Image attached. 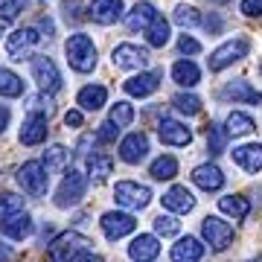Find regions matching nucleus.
Wrapping results in <instances>:
<instances>
[{
  "instance_id": "nucleus-34",
  "label": "nucleus",
  "mask_w": 262,
  "mask_h": 262,
  "mask_svg": "<svg viewBox=\"0 0 262 262\" xmlns=\"http://www.w3.org/2000/svg\"><path fill=\"white\" fill-rule=\"evenodd\" d=\"M207 146H210V155H222L227 146V131L219 125V122H210L207 125Z\"/></svg>"
},
{
  "instance_id": "nucleus-14",
  "label": "nucleus",
  "mask_w": 262,
  "mask_h": 262,
  "mask_svg": "<svg viewBox=\"0 0 262 262\" xmlns=\"http://www.w3.org/2000/svg\"><path fill=\"white\" fill-rule=\"evenodd\" d=\"M41 41V35H38V29L32 27H24L18 29V32H12L9 38H6V50H9V56H15L18 61H24V53L27 50H32Z\"/></svg>"
},
{
  "instance_id": "nucleus-13",
  "label": "nucleus",
  "mask_w": 262,
  "mask_h": 262,
  "mask_svg": "<svg viewBox=\"0 0 262 262\" xmlns=\"http://www.w3.org/2000/svg\"><path fill=\"white\" fill-rule=\"evenodd\" d=\"M99 225H102L108 239H122V236H128L131 230L137 227V222H134L131 213H105Z\"/></svg>"
},
{
  "instance_id": "nucleus-12",
  "label": "nucleus",
  "mask_w": 262,
  "mask_h": 262,
  "mask_svg": "<svg viewBox=\"0 0 262 262\" xmlns=\"http://www.w3.org/2000/svg\"><path fill=\"white\" fill-rule=\"evenodd\" d=\"M47 140V114H29L20 125V143L24 146H38Z\"/></svg>"
},
{
  "instance_id": "nucleus-9",
  "label": "nucleus",
  "mask_w": 262,
  "mask_h": 262,
  "mask_svg": "<svg viewBox=\"0 0 262 262\" xmlns=\"http://www.w3.org/2000/svg\"><path fill=\"white\" fill-rule=\"evenodd\" d=\"M114 64L122 70H143L149 64V50L137 47V44H120L114 50Z\"/></svg>"
},
{
  "instance_id": "nucleus-5",
  "label": "nucleus",
  "mask_w": 262,
  "mask_h": 262,
  "mask_svg": "<svg viewBox=\"0 0 262 262\" xmlns=\"http://www.w3.org/2000/svg\"><path fill=\"white\" fill-rule=\"evenodd\" d=\"M114 198L125 210H143L151 201V189L143 187V184H134V181H120L117 189H114Z\"/></svg>"
},
{
  "instance_id": "nucleus-44",
  "label": "nucleus",
  "mask_w": 262,
  "mask_h": 262,
  "mask_svg": "<svg viewBox=\"0 0 262 262\" xmlns=\"http://www.w3.org/2000/svg\"><path fill=\"white\" fill-rule=\"evenodd\" d=\"M204 27H207V32H219V29H222V18H219V15H207Z\"/></svg>"
},
{
  "instance_id": "nucleus-43",
  "label": "nucleus",
  "mask_w": 262,
  "mask_h": 262,
  "mask_svg": "<svg viewBox=\"0 0 262 262\" xmlns=\"http://www.w3.org/2000/svg\"><path fill=\"white\" fill-rule=\"evenodd\" d=\"M242 15H248V18L262 15V0H242Z\"/></svg>"
},
{
  "instance_id": "nucleus-48",
  "label": "nucleus",
  "mask_w": 262,
  "mask_h": 262,
  "mask_svg": "<svg viewBox=\"0 0 262 262\" xmlns=\"http://www.w3.org/2000/svg\"><path fill=\"white\" fill-rule=\"evenodd\" d=\"M6 125H9V108L0 105V131H6Z\"/></svg>"
},
{
  "instance_id": "nucleus-41",
  "label": "nucleus",
  "mask_w": 262,
  "mask_h": 262,
  "mask_svg": "<svg viewBox=\"0 0 262 262\" xmlns=\"http://www.w3.org/2000/svg\"><path fill=\"white\" fill-rule=\"evenodd\" d=\"M27 6V0H0V12H3V18H15L20 15Z\"/></svg>"
},
{
  "instance_id": "nucleus-29",
  "label": "nucleus",
  "mask_w": 262,
  "mask_h": 262,
  "mask_svg": "<svg viewBox=\"0 0 262 262\" xmlns=\"http://www.w3.org/2000/svg\"><path fill=\"white\" fill-rule=\"evenodd\" d=\"M219 210L225 215H233V219H248L251 201L242 198V195H225V198H219Z\"/></svg>"
},
{
  "instance_id": "nucleus-47",
  "label": "nucleus",
  "mask_w": 262,
  "mask_h": 262,
  "mask_svg": "<svg viewBox=\"0 0 262 262\" xmlns=\"http://www.w3.org/2000/svg\"><path fill=\"white\" fill-rule=\"evenodd\" d=\"M12 259H15L12 248H9V245H3V242H0V262H12Z\"/></svg>"
},
{
  "instance_id": "nucleus-50",
  "label": "nucleus",
  "mask_w": 262,
  "mask_h": 262,
  "mask_svg": "<svg viewBox=\"0 0 262 262\" xmlns=\"http://www.w3.org/2000/svg\"><path fill=\"white\" fill-rule=\"evenodd\" d=\"M6 29H9V18H0V38L6 35Z\"/></svg>"
},
{
  "instance_id": "nucleus-33",
  "label": "nucleus",
  "mask_w": 262,
  "mask_h": 262,
  "mask_svg": "<svg viewBox=\"0 0 262 262\" xmlns=\"http://www.w3.org/2000/svg\"><path fill=\"white\" fill-rule=\"evenodd\" d=\"M67 160H70V151H67L64 146H50V149L44 151V169H47V172H61V169L67 166Z\"/></svg>"
},
{
  "instance_id": "nucleus-4",
  "label": "nucleus",
  "mask_w": 262,
  "mask_h": 262,
  "mask_svg": "<svg viewBox=\"0 0 262 262\" xmlns=\"http://www.w3.org/2000/svg\"><path fill=\"white\" fill-rule=\"evenodd\" d=\"M18 184H20L24 192H29V195H44V192H47V184H50V175H47V169H44V163H41V160L24 163V166L18 169Z\"/></svg>"
},
{
  "instance_id": "nucleus-10",
  "label": "nucleus",
  "mask_w": 262,
  "mask_h": 262,
  "mask_svg": "<svg viewBox=\"0 0 262 262\" xmlns=\"http://www.w3.org/2000/svg\"><path fill=\"white\" fill-rule=\"evenodd\" d=\"M219 96H222V99H230V102H245V105H259L262 102V94L256 88H251V82H245V79L227 82Z\"/></svg>"
},
{
  "instance_id": "nucleus-18",
  "label": "nucleus",
  "mask_w": 262,
  "mask_h": 262,
  "mask_svg": "<svg viewBox=\"0 0 262 262\" xmlns=\"http://www.w3.org/2000/svg\"><path fill=\"white\" fill-rule=\"evenodd\" d=\"M192 184L201 187L204 192H215V189L225 187V175H222V169L215 166V163H204V166H195V172H192Z\"/></svg>"
},
{
  "instance_id": "nucleus-19",
  "label": "nucleus",
  "mask_w": 262,
  "mask_h": 262,
  "mask_svg": "<svg viewBox=\"0 0 262 262\" xmlns=\"http://www.w3.org/2000/svg\"><path fill=\"white\" fill-rule=\"evenodd\" d=\"M163 207L166 210H172V213H192L195 210V198H192V192H189L187 187H172L163 192Z\"/></svg>"
},
{
  "instance_id": "nucleus-2",
  "label": "nucleus",
  "mask_w": 262,
  "mask_h": 262,
  "mask_svg": "<svg viewBox=\"0 0 262 262\" xmlns=\"http://www.w3.org/2000/svg\"><path fill=\"white\" fill-rule=\"evenodd\" d=\"M88 245H91V239H84L82 233H61L53 239V245L47 248V262H73L76 253L88 251Z\"/></svg>"
},
{
  "instance_id": "nucleus-31",
  "label": "nucleus",
  "mask_w": 262,
  "mask_h": 262,
  "mask_svg": "<svg viewBox=\"0 0 262 262\" xmlns=\"http://www.w3.org/2000/svg\"><path fill=\"white\" fill-rule=\"evenodd\" d=\"M114 172V160L108 155H94V158L88 160V175L96 181V184H102L108 181V175Z\"/></svg>"
},
{
  "instance_id": "nucleus-39",
  "label": "nucleus",
  "mask_w": 262,
  "mask_h": 262,
  "mask_svg": "<svg viewBox=\"0 0 262 262\" xmlns=\"http://www.w3.org/2000/svg\"><path fill=\"white\" fill-rule=\"evenodd\" d=\"M24 210V198L15 192H0V215H12Z\"/></svg>"
},
{
  "instance_id": "nucleus-17",
  "label": "nucleus",
  "mask_w": 262,
  "mask_h": 262,
  "mask_svg": "<svg viewBox=\"0 0 262 262\" xmlns=\"http://www.w3.org/2000/svg\"><path fill=\"white\" fill-rule=\"evenodd\" d=\"M88 15H91L96 24L111 27V24H117V20L122 18V0H94L91 9H88Z\"/></svg>"
},
{
  "instance_id": "nucleus-52",
  "label": "nucleus",
  "mask_w": 262,
  "mask_h": 262,
  "mask_svg": "<svg viewBox=\"0 0 262 262\" xmlns=\"http://www.w3.org/2000/svg\"><path fill=\"white\" fill-rule=\"evenodd\" d=\"M259 70H262V67H259Z\"/></svg>"
},
{
  "instance_id": "nucleus-1",
  "label": "nucleus",
  "mask_w": 262,
  "mask_h": 262,
  "mask_svg": "<svg viewBox=\"0 0 262 262\" xmlns=\"http://www.w3.org/2000/svg\"><path fill=\"white\" fill-rule=\"evenodd\" d=\"M64 53H67V64L73 67L76 73H91L96 67V47L82 32L70 35V41L64 44Z\"/></svg>"
},
{
  "instance_id": "nucleus-22",
  "label": "nucleus",
  "mask_w": 262,
  "mask_h": 262,
  "mask_svg": "<svg viewBox=\"0 0 262 262\" xmlns=\"http://www.w3.org/2000/svg\"><path fill=\"white\" fill-rule=\"evenodd\" d=\"M169 256H172V262H201L204 245L198 242V239H192V236H187V239H181L178 245H172Z\"/></svg>"
},
{
  "instance_id": "nucleus-36",
  "label": "nucleus",
  "mask_w": 262,
  "mask_h": 262,
  "mask_svg": "<svg viewBox=\"0 0 262 262\" xmlns=\"http://www.w3.org/2000/svg\"><path fill=\"white\" fill-rule=\"evenodd\" d=\"M172 102H175V108H178L181 114H187V117H195V114L201 111V99H198L195 94H178Z\"/></svg>"
},
{
  "instance_id": "nucleus-26",
  "label": "nucleus",
  "mask_w": 262,
  "mask_h": 262,
  "mask_svg": "<svg viewBox=\"0 0 262 262\" xmlns=\"http://www.w3.org/2000/svg\"><path fill=\"white\" fill-rule=\"evenodd\" d=\"M108 99V91H105L102 84H88L79 91V105H82L84 111H99Z\"/></svg>"
},
{
  "instance_id": "nucleus-20",
  "label": "nucleus",
  "mask_w": 262,
  "mask_h": 262,
  "mask_svg": "<svg viewBox=\"0 0 262 262\" xmlns=\"http://www.w3.org/2000/svg\"><path fill=\"white\" fill-rule=\"evenodd\" d=\"M122 88H125V94H128V96H140V99H143V96L155 94V91L160 88V73H158V70H151V73L131 76Z\"/></svg>"
},
{
  "instance_id": "nucleus-27",
  "label": "nucleus",
  "mask_w": 262,
  "mask_h": 262,
  "mask_svg": "<svg viewBox=\"0 0 262 262\" xmlns=\"http://www.w3.org/2000/svg\"><path fill=\"white\" fill-rule=\"evenodd\" d=\"M149 175L155 181H172L175 175H178V160L172 158V155H160L158 160H151Z\"/></svg>"
},
{
  "instance_id": "nucleus-25",
  "label": "nucleus",
  "mask_w": 262,
  "mask_h": 262,
  "mask_svg": "<svg viewBox=\"0 0 262 262\" xmlns=\"http://www.w3.org/2000/svg\"><path fill=\"white\" fill-rule=\"evenodd\" d=\"M172 79H175L181 88H195L198 79H201V73H198L195 61H189V58H181V61H175V67H172Z\"/></svg>"
},
{
  "instance_id": "nucleus-42",
  "label": "nucleus",
  "mask_w": 262,
  "mask_h": 262,
  "mask_svg": "<svg viewBox=\"0 0 262 262\" xmlns=\"http://www.w3.org/2000/svg\"><path fill=\"white\" fill-rule=\"evenodd\" d=\"M178 50L184 53V56H195V53H201V44H198L195 38H189V35H184L178 41Z\"/></svg>"
},
{
  "instance_id": "nucleus-8",
  "label": "nucleus",
  "mask_w": 262,
  "mask_h": 262,
  "mask_svg": "<svg viewBox=\"0 0 262 262\" xmlns=\"http://www.w3.org/2000/svg\"><path fill=\"white\" fill-rule=\"evenodd\" d=\"M201 233H204V239L210 242L213 251H225L227 245L233 242V227L227 225L225 219H219V215H207L201 222Z\"/></svg>"
},
{
  "instance_id": "nucleus-11",
  "label": "nucleus",
  "mask_w": 262,
  "mask_h": 262,
  "mask_svg": "<svg viewBox=\"0 0 262 262\" xmlns=\"http://www.w3.org/2000/svg\"><path fill=\"white\" fill-rule=\"evenodd\" d=\"M32 230H35V225H32L29 213H24V210L0 219V233H6L9 239H27V236H32Z\"/></svg>"
},
{
  "instance_id": "nucleus-7",
  "label": "nucleus",
  "mask_w": 262,
  "mask_h": 262,
  "mask_svg": "<svg viewBox=\"0 0 262 262\" xmlns=\"http://www.w3.org/2000/svg\"><path fill=\"white\" fill-rule=\"evenodd\" d=\"M84 189H88V181H84L82 172H76V169H70L64 175V181H61V187H58L56 192V204L58 207H73L79 204L84 198Z\"/></svg>"
},
{
  "instance_id": "nucleus-30",
  "label": "nucleus",
  "mask_w": 262,
  "mask_h": 262,
  "mask_svg": "<svg viewBox=\"0 0 262 262\" xmlns=\"http://www.w3.org/2000/svg\"><path fill=\"white\" fill-rule=\"evenodd\" d=\"M146 41H149V47H166L169 44V24L163 15H158V18L149 24V29H146Z\"/></svg>"
},
{
  "instance_id": "nucleus-3",
  "label": "nucleus",
  "mask_w": 262,
  "mask_h": 262,
  "mask_svg": "<svg viewBox=\"0 0 262 262\" xmlns=\"http://www.w3.org/2000/svg\"><path fill=\"white\" fill-rule=\"evenodd\" d=\"M248 50H251V38H248V35H239V38H233V41L222 44V47L215 50L213 56L207 58V64H210V70H213V73H219V70L230 67L233 61H242V58L248 56Z\"/></svg>"
},
{
  "instance_id": "nucleus-49",
  "label": "nucleus",
  "mask_w": 262,
  "mask_h": 262,
  "mask_svg": "<svg viewBox=\"0 0 262 262\" xmlns=\"http://www.w3.org/2000/svg\"><path fill=\"white\" fill-rule=\"evenodd\" d=\"M38 27L44 29V32H47V35H53V20H47V18H41V24H38Z\"/></svg>"
},
{
  "instance_id": "nucleus-23",
  "label": "nucleus",
  "mask_w": 262,
  "mask_h": 262,
  "mask_svg": "<svg viewBox=\"0 0 262 262\" xmlns=\"http://www.w3.org/2000/svg\"><path fill=\"white\" fill-rule=\"evenodd\" d=\"M233 160L245 172H259L262 169V143H251V146L233 149Z\"/></svg>"
},
{
  "instance_id": "nucleus-35",
  "label": "nucleus",
  "mask_w": 262,
  "mask_h": 262,
  "mask_svg": "<svg viewBox=\"0 0 262 262\" xmlns=\"http://www.w3.org/2000/svg\"><path fill=\"white\" fill-rule=\"evenodd\" d=\"M131 120H134V108H131L128 102H117L111 108V117H108V122H114L117 128H125V125H131Z\"/></svg>"
},
{
  "instance_id": "nucleus-21",
  "label": "nucleus",
  "mask_w": 262,
  "mask_h": 262,
  "mask_svg": "<svg viewBox=\"0 0 262 262\" xmlns=\"http://www.w3.org/2000/svg\"><path fill=\"white\" fill-rule=\"evenodd\" d=\"M160 253V245H158V236H149V233H140L134 242L128 245V256L134 262H151L155 256Z\"/></svg>"
},
{
  "instance_id": "nucleus-28",
  "label": "nucleus",
  "mask_w": 262,
  "mask_h": 262,
  "mask_svg": "<svg viewBox=\"0 0 262 262\" xmlns=\"http://www.w3.org/2000/svg\"><path fill=\"white\" fill-rule=\"evenodd\" d=\"M253 128H256V122H253L248 114H242V111H233L230 117H227V122H225L227 137H245V134H251Z\"/></svg>"
},
{
  "instance_id": "nucleus-16",
  "label": "nucleus",
  "mask_w": 262,
  "mask_h": 262,
  "mask_svg": "<svg viewBox=\"0 0 262 262\" xmlns=\"http://www.w3.org/2000/svg\"><path fill=\"white\" fill-rule=\"evenodd\" d=\"M146 155H149V137L140 134V131L128 134V137L120 143V158L125 160V163H140Z\"/></svg>"
},
{
  "instance_id": "nucleus-37",
  "label": "nucleus",
  "mask_w": 262,
  "mask_h": 262,
  "mask_svg": "<svg viewBox=\"0 0 262 262\" xmlns=\"http://www.w3.org/2000/svg\"><path fill=\"white\" fill-rule=\"evenodd\" d=\"M175 24H178V27H195V24H201V15H198V9L195 6H184V3H181V6H175Z\"/></svg>"
},
{
  "instance_id": "nucleus-6",
  "label": "nucleus",
  "mask_w": 262,
  "mask_h": 262,
  "mask_svg": "<svg viewBox=\"0 0 262 262\" xmlns=\"http://www.w3.org/2000/svg\"><path fill=\"white\" fill-rule=\"evenodd\" d=\"M32 76H35L38 88L44 94H56L61 88V73L53 64V58H47V56H32Z\"/></svg>"
},
{
  "instance_id": "nucleus-15",
  "label": "nucleus",
  "mask_w": 262,
  "mask_h": 262,
  "mask_svg": "<svg viewBox=\"0 0 262 262\" xmlns=\"http://www.w3.org/2000/svg\"><path fill=\"white\" fill-rule=\"evenodd\" d=\"M158 134L166 146H189V143H192V131L178 120H160Z\"/></svg>"
},
{
  "instance_id": "nucleus-38",
  "label": "nucleus",
  "mask_w": 262,
  "mask_h": 262,
  "mask_svg": "<svg viewBox=\"0 0 262 262\" xmlns=\"http://www.w3.org/2000/svg\"><path fill=\"white\" fill-rule=\"evenodd\" d=\"M155 230H158L160 236H178L181 233V222L175 219V215H163L160 213L158 219H155Z\"/></svg>"
},
{
  "instance_id": "nucleus-45",
  "label": "nucleus",
  "mask_w": 262,
  "mask_h": 262,
  "mask_svg": "<svg viewBox=\"0 0 262 262\" xmlns=\"http://www.w3.org/2000/svg\"><path fill=\"white\" fill-rule=\"evenodd\" d=\"M73 262H102V256L99 253H91V251H82V253H76Z\"/></svg>"
},
{
  "instance_id": "nucleus-40",
  "label": "nucleus",
  "mask_w": 262,
  "mask_h": 262,
  "mask_svg": "<svg viewBox=\"0 0 262 262\" xmlns=\"http://www.w3.org/2000/svg\"><path fill=\"white\" fill-rule=\"evenodd\" d=\"M117 134H120V128L114 125V122H102L99 128H96V143H102V146H108V143L117 140Z\"/></svg>"
},
{
  "instance_id": "nucleus-51",
  "label": "nucleus",
  "mask_w": 262,
  "mask_h": 262,
  "mask_svg": "<svg viewBox=\"0 0 262 262\" xmlns=\"http://www.w3.org/2000/svg\"><path fill=\"white\" fill-rule=\"evenodd\" d=\"M210 3H227V0H210Z\"/></svg>"
},
{
  "instance_id": "nucleus-32",
  "label": "nucleus",
  "mask_w": 262,
  "mask_h": 262,
  "mask_svg": "<svg viewBox=\"0 0 262 262\" xmlns=\"http://www.w3.org/2000/svg\"><path fill=\"white\" fill-rule=\"evenodd\" d=\"M20 94H24V82H20V76L0 67V96L15 99V96H20Z\"/></svg>"
},
{
  "instance_id": "nucleus-46",
  "label": "nucleus",
  "mask_w": 262,
  "mask_h": 262,
  "mask_svg": "<svg viewBox=\"0 0 262 262\" xmlns=\"http://www.w3.org/2000/svg\"><path fill=\"white\" fill-rule=\"evenodd\" d=\"M64 122L76 128V125H82V114H79V111H67L64 114Z\"/></svg>"
},
{
  "instance_id": "nucleus-24",
  "label": "nucleus",
  "mask_w": 262,
  "mask_h": 262,
  "mask_svg": "<svg viewBox=\"0 0 262 262\" xmlns=\"http://www.w3.org/2000/svg\"><path fill=\"white\" fill-rule=\"evenodd\" d=\"M155 18H158V12H155L151 3H137V6L125 15V27H128L131 32H137V29H149V24Z\"/></svg>"
}]
</instances>
